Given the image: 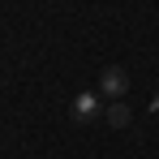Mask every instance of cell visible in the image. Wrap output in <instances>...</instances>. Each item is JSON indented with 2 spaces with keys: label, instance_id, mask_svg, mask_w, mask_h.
Listing matches in <instances>:
<instances>
[{
  "label": "cell",
  "instance_id": "6da1fadb",
  "mask_svg": "<svg viewBox=\"0 0 159 159\" xmlns=\"http://www.w3.org/2000/svg\"><path fill=\"white\" fill-rule=\"evenodd\" d=\"M129 90V73L125 69H103V78H99V99H112V103H120V95Z\"/></svg>",
  "mask_w": 159,
  "mask_h": 159
},
{
  "label": "cell",
  "instance_id": "7a4b0ae2",
  "mask_svg": "<svg viewBox=\"0 0 159 159\" xmlns=\"http://www.w3.org/2000/svg\"><path fill=\"white\" fill-rule=\"evenodd\" d=\"M99 112H103V99H99V95H90V90H82L78 99H73V120H82V125H86V120H95Z\"/></svg>",
  "mask_w": 159,
  "mask_h": 159
},
{
  "label": "cell",
  "instance_id": "3957f363",
  "mask_svg": "<svg viewBox=\"0 0 159 159\" xmlns=\"http://www.w3.org/2000/svg\"><path fill=\"white\" fill-rule=\"evenodd\" d=\"M107 120L112 125H129V107L125 103H107Z\"/></svg>",
  "mask_w": 159,
  "mask_h": 159
}]
</instances>
